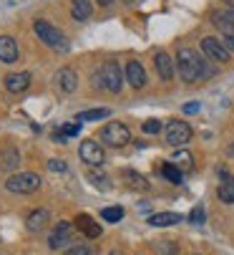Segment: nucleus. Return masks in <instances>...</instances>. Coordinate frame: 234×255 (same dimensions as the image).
Instances as JSON below:
<instances>
[{
  "mask_svg": "<svg viewBox=\"0 0 234 255\" xmlns=\"http://www.w3.org/2000/svg\"><path fill=\"white\" fill-rule=\"evenodd\" d=\"M78 154H81V159H83L86 164H101V162L106 159L103 147H101L96 139H86V141L81 144V149H78Z\"/></svg>",
  "mask_w": 234,
  "mask_h": 255,
  "instance_id": "8",
  "label": "nucleus"
},
{
  "mask_svg": "<svg viewBox=\"0 0 234 255\" xmlns=\"http://www.w3.org/2000/svg\"><path fill=\"white\" fill-rule=\"evenodd\" d=\"M111 3H113V0H98V5H103V8H108Z\"/></svg>",
  "mask_w": 234,
  "mask_h": 255,
  "instance_id": "36",
  "label": "nucleus"
},
{
  "mask_svg": "<svg viewBox=\"0 0 234 255\" xmlns=\"http://www.w3.org/2000/svg\"><path fill=\"white\" fill-rule=\"evenodd\" d=\"M38 187H41V177L35 172H20V174H10L5 179V190L15 192V195H28V192H35Z\"/></svg>",
  "mask_w": 234,
  "mask_h": 255,
  "instance_id": "3",
  "label": "nucleus"
},
{
  "mask_svg": "<svg viewBox=\"0 0 234 255\" xmlns=\"http://www.w3.org/2000/svg\"><path fill=\"white\" fill-rule=\"evenodd\" d=\"M181 223V215L179 212H156L149 217V225L154 228H171V225H179Z\"/></svg>",
  "mask_w": 234,
  "mask_h": 255,
  "instance_id": "20",
  "label": "nucleus"
},
{
  "mask_svg": "<svg viewBox=\"0 0 234 255\" xmlns=\"http://www.w3.org/2000/svg\"><path fill=\"white\" fill-rule=\"evenodd\" d=\"M76 228L81 230V235H86V238H101V225L93 220L91 215H78L76 217Z\"/></svg>",
  "mask_w": 234,
  "mask_h": 255,
  "instance_id": "14",
  "label": "nucleus"
},
{
  "mask_svg": "<svg viewBox=\"0 0 234 255\" xmlns=\"http://www.w3.org/2000/svg\"><path fill=\"white\" fill-rule=\"evenodd\" d=\"M189 223H194V225H202L204 223V207L202 205H197V207L189 212Z\"/></svg>",
  "mask_w": 234,
  "mask_h": 255,
  "instance_id": "28",
  "label": "nucleus"
},
{
  "mask_svg": "<svg viewBox=\"0 0 234 255\" xmlns=\"http://www.w3.org/2000/svg\"><path fill=\"white\" fill-rule=\"evenodd\" d=\"M202 63H204V58H199L197 51L179 48V53H176V71H179V76L186 84H194V81L202 79Z\"/></svg>",
  "mask_w": 234,
  "mask_h": 255,
  "instance_id": "1",
  "label": "nucleus"
},
{
  "mask_svg": "<svg viewBox=\"0 0 234 255\" xmlns=\"http://www.w3.org/2000/svg\"><path fill=\"white\" fill-rule=\"evenodd\" d=\"M217 195L224 205H234V174L229 172H219V187Z\"/></svg>",
  "mask_w": 234,
  "mask_h": 255,
  "instance_id": "10",
  "label": "nucleus"
},
{
  "mask_svg": "<svg viewBox=\"0 0 234 255\" xmlns=\"http://www.w3.org/2000/svg\"><path fill=\"white\" fill-rule=\"evenodd\" d=\"M101 217L106 223H119L121 217H124V207H119V205H113V207H103L101 210Z\"/></svg>",
  "mask_w": 234,
  "mask_h": 255,
  "instance_id": "26",
  "label": "nucleus"
},
{
  "mask_svg": "<svg viewBox=\"0 0 234 255\" xmlns=\"http://www.w3.org/2000/svg\"><path fill=\"white\" fill-rule=\"evenodd\" d=\"M154 66H156V71H159V76H161L164 81H169V79L174 76V61H171L169 53L159 51V53L154 56Z\"/></svg>",
  "mask_w": 234,
  "mask_h": 255,
  "instance_id": "15",
  "label": "nucleus"
},
{
  "mask_svg": "<svg viewBox=\"0 0 234 255\" xmlns=\"http://www.w3.org/2000/svg\"><path fill=\"white\" fill-rule=\"evenodd\" d=\"M61 134H63V136H76V134H81V127H78V124H66V127L61 129Z\"/></svg>",
  "mask_w": 234,
  "mask_h": 255,
  "instance_id": "32",
  "label": "nucleus"
},
{
  "mask_svg": "<svg viewBox=\"0 0 234 255\" xmlns=\"http://www.w3.org/2000/svg\"><path fill=\"white\" fill-rule=\"evenodd\" d=\"M48 220H51V212H48V210H33V212L25 217V228H28L30 233H41V230L48 225Z\"/></svg>",
  "mask_w": 234,
  "mask_h": 255,
  "instance_id": "13",
  "label": "nucleus"
},
{
  "mask_svg": "<svg viewBox=\"0 0 234 255\" xmlns=\"http://www.w3.org/2000/svg\"><path fill=\"white\" fill-rule=\"evenodd\" d=\"M33 28H35V35L41 38L48 48H53V51H68V41H66V35L58 30V28H53L48 20H35L33 23Z\"/></svg>",
  "mask_w": 234,
  "mask_h": 255,
  "instance_id": "2",
  "label": "nucleus"
},
{
  "mask_svg": "<svg viewBox=\"0 0 234 255\" xmlns=\"http://www.w3.org/2000/svg\"><path fill=\"white\" fill-rule=\"evenodd\" d=\"M126 81L134 86V89H144L146 86V71L139 61H129L126 63Z\"/></svg>",
  "mask_w": 234,
  "mask_h": 255,
  "instance_id": "11",
  "label": "nucleus"
},
{
  "mask_svg": "<svg viewBox=\"0 0 234 255\" xmlns=\"http://www.w3.org/2000/svg\"><path fill=\"white\" fill-rule=\"evenodd\" d=\"M199 112V104L194 101V104H184V114H197Z\"/></svg>",
  "mask_w": 234,
  "mask_h": 255,
  "instance_id": "35",
  "label": "nucleus"
},
{
  "mask_svg": "<svg viewBox=\"0 0 234 255\" xmlns=\"http://www.w3.org/2000/svg\"><path fill=\"white\" fill-rule=\"evenodd\" d=\"M103 89H108L111 94H119L121 86H124V79H121V66L116 63V61H106L101 66V74H98Z\"/></svg>",
  "mask_w": 234,
  "mask_h": 255,
  "instance_id": "5",
  "label": "nucleus"
},
{
  "mask_svg": "<svg viewBox=\"0 0 234 255\" xmlns=\"http://www.w3.org/2000/svg\"><path fill=\"white\" fill-rule=\"evenodd\" d=\"M164 134H166V144H171V147H184V144L191 139V127L186 124V122H181V119H174V122H169L166 124V129H164Z\"/></svg>",
  "mask_w": 234,
  "mask_h": 255,
  "instance_id": "6",
  "label": "nucleus"
},
{
  "mask_svg": "<svg viewBox=\"0 0 234 255\" xmlns=\"http://www.w3.org/2000/svg\"><path fill=\"white\" fill-rule=\"evenodd\" d=\"M91 13H93V8H91L88 0H73V3H71V15H73V20H88Z\"/></svg>",
  "mask_w": 234,
  "mask_h": 255,
  "instance_id": "21",
  "label": "nucleus"
},
{
  "mask_svg": "<svg viewBox=\"0 0 234 255\" xmlns=\"http://www.w3.org/2000/svg\"><path fill=\"white\" fill-rule=\"evenodd\" d=\"M88 177H91V182H93V185H96V187H101V190H108V182H106L108 177H106V174H98V172H91Z\"/></svg>",
  "mask_w": 234,
  "mask_h": 255,
  "instance_id": "30",
  "label": "nucleus"
},
{
  "mask_svg": "<svg viewBox=\"0 0 234 255\" xmlns=\"http://www.w3.org/2000/svg\"><path fill=\"white\" fill-rule=\"evenodd\" d=\"M171 162H174V164H176V167H179L181 172H189V169L194 167V157H191V154H189L186 149H179V152H176V154L171 157Z\"/></svg>",
  "mask_w": 234,
  "mask_h": 255,
  "instance_id": "23",
  "label": "nucleus"
},
{
  "mask_svg": "<svg viewBox=\"0 0 234 255\" xmlns=\"http://www.w3.org/2000/svg\"><path fill=\"white\" fill-rule=\"evenodd\" d=\"M146 134H156V131H161V122L159 119H149V122H144V127H141Z\"/></svg>",
  "mask_w": 234,
  "mask_h": 255,
  "instance_id": "31",
  "label": "nucleus"
},
{
  "mask_svg": "<svg viewBox=\"0 0 234 255\" xmlns=\"http://www.w3.org/2000/svg\"><path fill=\"white\" fill-rule=\"evenodd\" d=\"M202 51H204V56L212 58V61H219V63L229 61V51H227L224 43L217 41V38H202Z\"/></svg>",
  "mask_w": 234,
  "mask_h": 255,
  "instance_id": "9",
  "label": "nucleus"
},
{
  "mask_svg": "<svg viewBox=\"0 0 234 255\" xmlns=\"http://www.w3.org/2000/svg\"><path fill=\"white\" fill-rule=\"evenodd\" d=\"M108 255H124V253H121V250H111Z\"/></svg>",
  "mask_w": 234,
  "mask_h": 255,
  "instance_id": "37",
  "label": "nucleus"
},
{
  "mask_svg": "<svg viewBox=\"0 0 234 255\" xmlns=\"http://www.w3.org/2000/svg\"><path fill=\"white\" fill-rule=\"evenodd\" d=\"M98 139H101L103 144H108V147H126V144L131 141V131H129V127L121 124V122H111V124H106V127L101 129Z\"/></svg>",
  "mask_w": 234,
  "mask_h": 255,
  "instance_id": "4",
  "label": "nucleus"
},
{
  "mask_svg": "<svg viewBox=\"0 0 234 255\" xmlns=\"http://www.w3.org/2000/svg\"><path fill=\"white\" fill-rule=\"evenodd\" d=\"M124 3H129V5H131V3H134V0H124Z\"/></svg>",
  "mask_w": 234,
  "mask_h": 255,
  "instance_id": "38",
  "label": "nucleus"
},
{
  "mask_svg": "<svg viewBox=\"0 0 234 255\" xmlns=\"http://www.w3.org/2000/svg\"><path fill=\"white\" fill-rule=\"evenodd\" d=\"M30 86V74L28 71H20V74H8L5 76V89L13 91V94H20Z\"/></svg>",
  "mask_w": 234,
  "mask_h": 255,
  "instance_id": "16",
  "label": "nucleus"
},
{
  "mask_svg": "<svg viewBox=\"0 0 234 255\" xmlns=\"http://www.w3.org/2000/svg\"><path fill=\"white\" fill-rule=\"evenodd\" d=\"M56 86H58L63 94L76 91V86H78V76H76V71H73V68H61L58 74H56Z\"/></svg>",
  "mask_w": 234,
  "mask_h": 255,
  "instance_id": "12",
  "label": "nucleus"
},
{
  "mask_svg": "<svg viewBox=\"0 0 234 255\" xmlns=\"http://www.w3.org/2000/svg\"><path fill=\"white\" fill-rule=\"evenodd\" d=\"M161 174H164V179H169L171 182V185H179V182H181V169L174 164V162H166L164 167H161Z\"/></svg>",
  "mask_w": 234,
  "mask_h": 255,
  "instance_id": "24",
  "label": "nucleus"
},
{
  "mask_svg": "<svg viewBox=\"0 0 234 255\" xmlns=\"http://www.w3.org/2000/svg\"><path fill=\"white\" fill-rule=\"evenodd\" d=\"M124 179H126V185L134 187V190H149V182L144 174L134 172V169H124Z\"/></svg>",
  "mask_w": 234,
  "mask_h": 255,
  "instance_id": "22",
  "label": "nucleus"
},
{
  "mask_svg": "<svg viewBox=\"0 0 234 255\" xmlns=\"http://www.w3.org/2000/svg\"><path fill=\"white\" fill-rule=\"evenodd\" d=\"M0 61L3 63H15L18 61V46L10 35H0Z\"/></svg>",
  "mask_w": 234,
  "mask_h": 255,
  "instance_id": "18",
  "label": "nucleus"
},
{
  "mask_svg": "<svg viewBox=\"0 0 234 255\" xmlns=\"http://www.w3.org/2000/svg\"><path fill=\"white\" fill-rule=\"evenodd\" d=\"M212 20H214V25H219L227 35H229V33H234V8H222V10H214Z\"/></svg>",
  "mask_w": 234,
  "mask_h": 255,
  "instance_id": "17",
  "label": "nucleus"
},
{
  "mask_svg": "<svg viewBox=\"0 0 234 255\" xmlns=\"http://www.w3.org/2000/svg\"><path fill=\"white\" fill-rule=\"evenodd\" d=\"M18 164H20V152L13 147V144H8V147L0 149V167H3L5 172H13Z\"/></svg>",
  "mask_w": 234,
  "mask_h": 255,
  "instance_id": "19",
  "label": "nucleus"
},
{
  "mask_svg": "<svg viewBox=\"0 0 234 255\" xmlns=\"http://www.w3.org/2000/svg\"><path fill=\"white\" fill-rule=\"evenodd\" d=\"M111 114V109H91V112H81L76 119L78 122H98V119H106Z\"/></svg>",
  "mask_w": 234,
  "mask_h": 255,
  "instance_id": "25",
  "label": "nucleus"
},
{
  "mask_svg": "<svg viewBox=\"0 0 234 255\" xmlns=\"http://www.w3.org/2000/svg\"><path fill=\"white\" fill-rule=\"evenodd\" d=\"M71 238H73V225L61 220V223L53 228L51 238H48V248H51V250H61V248H66V245L71 243Z\"/></svg>",
  "mask_w": 234,
  "mask_h": 255,
  "instance_id": "7",
  "label": "nucleus"
},
{
  "mask_svg": "<svg viewBox=\"0 0 234 255\" xmlns=\"http://www.w3.org/2000/svg\"><path fill=\"white\" fill-rule=\"evenodd\" d=\"M66 255H96V250L91 245H73L66 250Z\"/></svg>",
  "mask_w": 234,
  "mask_h": 255,
  "instance_id": "27",
  "label": "nucleus"
},
{
  "mask_svg": "<svg viewBox=\"0 0 234 255\" xmlns=\"http://www.w3.org/2000/svg\"><path fill=\"white\" fill-rule=\"evenodd\" d=\"M48 169L51 172H66V162L63 159H48Z\"/></svg>",
  "mask_w": 234,
  "mask_h": 255,
  "instance_id": "33",
  "label": "nucleus"
},
{
  "mask_svg": "<svg viewBox=\"0 0 234 255\" xmlns=\"http://www.w3.org/2000/svg\"><path fill=\"white\" fill-rule=\"evenodd\" d=\"M222 43H224V48H227V51H234V33L224 35V41H222Z\"/></svg>",
  "mask_w": 234,
  "mask_h": 255,
  "instance_id": "34",
  "label": "nucleus"
},
{
  "mask_svg": "<svg viewBox=\"0 0 234 255\" xmlns=\"http://www.w3.org/2000/svg\"><path fill=\"white\" fill-rule=\"evenodd\" d=\"M154 250H156V255H176V243H161Z\"/></svg>",
  "mask_w": 234,
  "mask_h": 255,
  "instance_id": "29",
  "label": "nucleus"
}]
</instances>
